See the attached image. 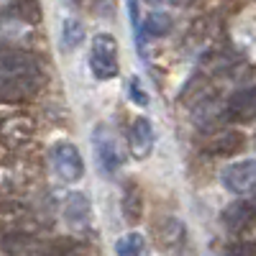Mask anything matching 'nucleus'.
Here are the masks:
<instances>
[{
  "instance_id": "f257e3e1",
  "label": "nucleus",
  "mask_w": 256,
  "mask_h": 256,
  "mask_svg": "<svg viewBox=\"0 0 256 256\" xmlns=\"http://www.w3.org/2000/svg\"><path fill=\"white\" fill-rule=\"evenodd\" d=\"M46 84L44 62L31 52L0 54V105L36 98Z\"/></svg>"
},
{
  "instance_id": "f03ea898",
  "label": "nucleus",
  "mask_w": 256,
  "mask_h": 256,
  "mask_svg": "<svg viewBox=\"0 0 256 256\" xmlns=\"http://www.w3.org/2000/svg\"><path fill=\"white\" fill-rule=\"evenodd\" d=\"M90 72L98 80L118 77V41L110 34H98L90 46Z\"/></svg>"
},
{
  "instance_id": "7ed1b4c3",
  "label": "nucleus",
  "mask_w": 256,
  "mask_h": 256,
  "mask_svg": "<svg viewBox=\"0 0 256 256\" xmlns=\"http://www.w3.org/2000/svg\"><path fill=\"white\" fill-rule=\"evenodd\" d=\"M36 136V123L26 113H8L0 118V146L8 148H20L28 146Z\"/></svg>"
},
{
  "instance_id": "20e7f679",
  "label": "nucleus",
  "mask_w": 256,
  "mask_h": 256,
  "mask_svg": "<svg viewBox=\"0 0 256 256\" xmlns=\"http://www.w3.org/2000/svg\"><path fill=\"white\" fill-rule=\"evenodd\" d=\"M92 144H95V156H98V164H100V172L108 174V177L116 174L123 166V152L118 146L116 134L108 126H98L95 134H92Z\"/></svg>"
},
{
  "instance_id": "39448f33",
  "label": "nucleus",
  "mask_w": 256,
  "mask_h": 256,
  "mask_svg": "<svg viewBox=\"0 0 256 256\" xmlns=\"http://www.w3.org/2000/svg\"><path fill=\"white\" fill-rule=\"evenodd\" d=\"M52 162H54V169L62 182L67 184H74L84 177V162H82V154L80 148L72 144V141H59L52 152Z\"/></svg>"
},
{
  "instance_id": "423d86ee",
  "label": "nucleus",
  "mask_w": 256,
  "mask_h": 256,
  "mask_svg": "<svg viewBox=\"0 0 256 256\" xmlns=\"http://www.w3.org/2000/svg\"><path fill=\"white\" fill-rule=\"evenodd\" d=\"M3 230L38 233L41 220L26 202H0V233Z\"/></svg>"
},
{
  "instance_id": "0eeeda50",
  "label": "nucleus",
  "mask_w": 256,
  "mask_h": 256,
  "mask_svg": "<svg viewBox=\"0 0 256 256\" xmlns=\"http://www.w3.org/2000/svg\"><path fill=\"white\" fill-rule=\"evenodd\" d=\"M220 182L233 195H251V192H256V159H244L226 166Z\"/></svg>"
},
{
  "instance_id": "6e6552de",
  "label": "nucleus",
  "mask_w": 256,
  "mask_h": 256,
  "mask_svg": "<svg viewBox=\"0 0 256 256\" xmlns=\"http://www.w3.org/2000/svg\"><path fill=\"white\" fill-rule=\"evenodd\" d=\"M226 120L248 126L256 120V88H244L226 100Z\"/></svg>"
},
{
  "instance_id": "1a4fd4ad",
  "label": "nucleus",
  "mask_w": 256,
  "mask_h": 256,
  "mask_svg": "<svg viewBox=\"0 0 256 256\" xmlns=\"http://www.w3.org/2000/svg\"><path fill=\"white\" fill-rule=\"evenodd\" d=\"M223 226L233 233H241V230H248L256 226V195L254 192L244 200L230 202L223 210Z\"/></svg>"
},
{
  "instance_id": "9d476101",
  "label": "nucleus",
  "mask_w": 256,
  "mask_h": 256,
  "mask_svg": "<svg viewBox=\"0 0 256 256\" xmlns=\"http://www.w3.org/2000/svg\"><path fill=\"white\" fill-rule=\"evenodd\" d=\"M192 118H195V126L200 131H205V134L218 131L223 123H228L226 120V102H220L218 98H205L192 108Z\"/></svg>"
},
{
  "instance_id": "9b49d317",
  "label": "nucleus",
  "mask_w": 256,
  "mask_h": 256,
  "mask_svg": "<svg viewBox=\"0 0 256 256\" xmlns=\"http://www.w3.org/2000/svg\"><path fill=\"white\" fill-rule=\"evenodd\" d=\"M154 126L148 118H136L131 123V131H128V152L134 159H146L154 152Z\"/></svg>"
},
{
  "instance_id": "f8f14e48",
  "label": "nucleus",
  "mask_w": 256,
  "mask_h": 256,
  "mask_svg": "<svg viewBox=\"0 0 256 256\" xmlns=\"http://www.w3.org/2000/svg\"><path fill=\"white\" fill-rule=\"evenodd\" d=\"M246 138L238 131H212V138L208 141V154L212 156H233L244 148Z\"/></svg>"
},
{
  "instance_id": "ddd939ff",
  "label": "nucleus",
  "mask_w": 256,
  "mask_h": 256,
  "mask_svg": "<svg viewBox=\"0 0 256 256\" xmlns=\"http://www.w3.org/2000/svg\"><path fill=\"white\" fill-rule=\"evenodd\" d=\"M120 210L128 226H138L144 218V192L136 182H128L123 187V198H120Z\"/></svg>"
},
{
  "instance_id": "4468645a",
  "label": "nucleus",
  "mask_w": 256,
  "mask_h": 256,
  "mask_svg": "<svg viewBox=\"0 0 256 256\" xmlns=\"http://www.w3.org/2000/svg\"><path fill=\"white\" fill-rule=\"evenodd\" d=\"M6 16L16 18L24 26H38L44 13H41V3L38 0H8L6 3Z\"/></svg>"
},
{
  "instance_id": "2eb2a0df",
  "label": "nucleus",
  "mask_w": 256,
  "mask_h": 256,
  "mask_svg": "<svg viewBox=\"0 0 256 256\" xmlns=\"http://www.w3.org/2000/svg\"><path fill=\"white\" fill-rule=\"evenodd\" d=\"M64 220L74 228H82L90 220V198L82 192H70L64 198Z\"/></svg>"
},
{
  "instance_id": "dca6fc26",
  "label": "nucleus",
  "mask_w": 256,
  "mask_h": 256,
  "mask_svg": "<svg viewBox=\"0 0 256 256\" xmlns=\"http://www.w3.org/2000/svg\"><path fill=\"white\" fill-rule=\"evenodd\" d=\"M31 177L26 174V166L20 164H0V192L3 195H16L20 187H26Z\"/></svg>"
},
{
  "instance_id": "f3484780",
  "label": "nucleus",
  "mask_w": 256,
  "mask_h": 256,
  "mask_svg": "<svg viewBox=\"0 0 256 256\" xmlns=\"http://www.w3.org/2000/svg\"><path fill=\"white\" fill-rule=\"evenodd\" d=\"M156 238L164 248H177L184 241V223L180 218H162L156 223Z\"/></svg>"
},
{
  "instance_id": "a211bd4d",
  "label": "nucleus",
  "mask_w": 256,
  "mask_h": 256,
  "mask_svg": "<svg viewBox=\"0 0 256 256\" xmlns=\"http://www.w3.org/2000/svg\"><path fill=\"white\" fill-rule=\"evenodd\" d=\"M169 31H172V18H169L166 13H148L146 16V20L141 24V36H138V52H141V56H144V34L146 36H152V38H164Z\"/></svg>"
},
{
  "instance_id": "6ab92c4d",
  "label": "nucleus",
  "mask_w": 256,
  "mask_h": 256,
  "mask_svg": "<svg viewBox=\"0 0 256 256\" xmlns=\"http://www.w3.org/2000/svg\"><path fill=\"white\" fill-rule=\"evenodd\" d=\"M36 244V233H24V230H3L0 233V251L10 256H18L28 251Z\"/></svg>"
},
{
  "instance_id": "aec40b11",
  "label": "nucleus",
  "mask_w": 256,
  "mask_h": 256,
  "mask_svg": "<svg viewBox=\"0 0 256 256\" xmlns=\"http://www.w3.org/2000/svg\"><path fill=\"white\" fill-rule=\"evenodd\" d=\"M116 256H148V244L141 233H126L116 244Z\"/></svg>"
},
{
  "instance_id": "412c9836",
  "label": "nucleus",
  "mask_w": 256,
  "mask_h": 256,
  "mask_svg": "<svg viewBox=\"0 0 256 256\" xmlns=\"http://www.w3.org/2000/svg\"><path fill=\"white\" fill-rule=\"evenodd\" d=\"M62 41H64V49H77L82 41H84V26L80 24L77 18H67L62 26Z\"/></svg>"
},
{
  "instance_id": "4be33fe9",
  "label": "nucleus",
  "mask_w": 256,
  "mask_h": 256,
  "mask_svg": "<svg viewBox=\"0 0 256 256\" xmlns=\"http://www.w3.org/2000/svg\"><path fill=\"white\" fill-rule=\"evenodd\" d=\"M36 256H82V246L77 241H70V238H59V241L44 246Z\"/></svg>"
},
{
  "instance_id": "5701e85b",
  "label": "nucleus",
  "mask_w": 256,
  "mask_h": 256,
  "mask_svg": "<svg viewBox=\"0 0 256 256\" xmlns=\"http://www.w3.org/2000/svg\"><path fill=\"white\" fill-rule=\"evenodd\" d=\"M128 100H131L134 105H138V108H146L148 105V92L144 90V84H141L138 77L128 80Z\"/></svg>"
},
{
  "instance_id": "b1692460",
  "label": "nucleus",
  "mask_w": 256,
  "mask_h": 256,
  "mask_svg": "<svg viewBox=\"0 0 256 256\" xmlns=\"http://www.w3.org/2000/svg\"><path fill=\"white\" fill-rule=\"evenodd\" d=\"M128 3V13H131V24H134V31L141 36V18H138V0H126Z\"/></svg>"
},
{
  "instance_id": "393cba45",
  "label": "nucleus",
  "mask_w": 256,
  "mask_h": 256,
  "mask_svg": "<svg viewBox=\"0 0 256 256\" xmlns=\"http://www.w3.org/2000/svg\"><path fill=\"white\" fill-rule=\"evenodd\" d=\"M148 3H172V6H187L192 0H148Z\"/></svg>"
},
{
  "instance_id": "a878e982",
  "label": "nucleus",
  "mask_w": 256,
  "mask_h": 256,
  "mask_svg": "<svg viewBox=\"0 0 256 256\" xmlns=\"http://www.w3.org/2000/svg\"><path fill=\"white\" fill-rule=\"evenodd\" d=\"M3 49H6V41H3V38H0V52H3Z\"/></svg>"
}]
</instances>
